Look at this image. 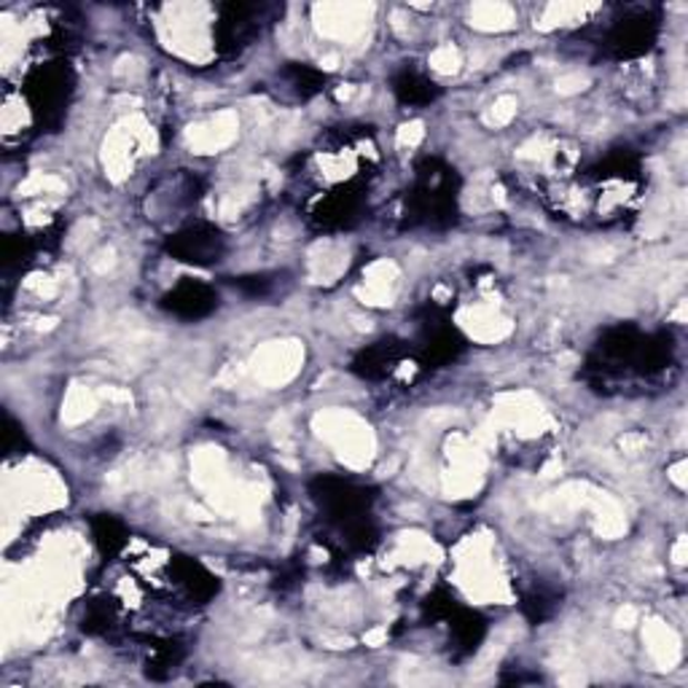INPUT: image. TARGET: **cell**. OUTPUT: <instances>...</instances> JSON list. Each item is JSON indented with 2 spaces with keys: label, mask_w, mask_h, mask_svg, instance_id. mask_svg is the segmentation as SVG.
<instances>
[{
  "label": "cell",
  "mask_w": 688,
  "mask_h": 688,
  "mask_svg": "<svg viewBox=\"0 0 688 688\" xmlns=\"http://www.w3.org/2000/svg\"><path fill=\"white\" fill-rule=\"evenodd\" d=\"M462 350H466V339H462L460 331H455L447 320L428 323L426 342L420 345V363L426 366V369H439V366L455 361Z\"/></svg>",
  "instance_id": "ba28073f"
},
{
  "label": "cell",
  "mask_w": 688,
  "mask_h": 688,
  "mask_svg": "<svg viewBox=\"0 0 688 688\" xmlns=\"http://www.w3.org/2000/svg\"><path fill=\"white\" fill-rule=\"evenodd\" d=\"M22 443H24L22 428H19L11 417H6V452L9 455L22 452Z\"/></svg>",
  "instance_id": "9a60e30c"
},
{
  "label": "cell",
  "mask_w": 688,
  "mask_h": 688,
  "mask_svg": "<svg viewBox=\"0 0 688 688\" xmlns=\"http://www.w3.org/2000/svg\"><path fill=\"white\" fill-rule=\"evenodd\" d=\"M312 498L323 508L328 522H333L342 530V536H350L356 527L369 522V508L375 495L356 481L342 479V476H318L310 485Z\"/></svg>",
  "instance_id": "7a4b0ae2"
},
{
  "label": "cell",
  "mask_w": 688,
  "mask_h": 688,
  "mask_svg": "<svg viewBox=\"0 0 688 688\" xmlns=\"http://www.w3.org/2000/svg\"><path fill=\"white\" fill-rule=\"evenodd\" d=\"M164 250L172 256V259L183 263L210 267V263L221 261L223 250H227V242H223L221 231L210 227V223H191V227L167 237Z\"/></svg>",
  "instance_id": "277c9868"
},
{
  "label": "cell",
  "mask_w": 688,
  "mask_h": 688,
  "mask_svg": "<svg viewBox=\"0 0 688 688\" xmlns=\"http://www.w3.org/2000/svg\"><path fill=\"white\" fill-rule=\"evenodd\" d=\"M288 79H291L301 98H312V94L323 92L326 83V76L310 66H291L288 68Z\"/></svg>",
  "instance_id": "4fadbf2b"
},
{
  "label": "cell",
  "mask_w": 688,
  "mask_h": 688,
  "mask_svg": "<svg viewBox=\"0 0 688 688\" xmlns=\"http://www.w3.org/2000/svg\"><path fill=\"white\" fill-rule=\"evenodd\" d=\"M390 87H393V94L398 98V102H403V106H430L436 98L441 94V89L436 87L433 79H428L426 73H420V70L415 68H401L393 76V81H390Z\"/></svg>",
  "instance_id": "30bf717a"
},
{
  "label": "cell",
  "mask_w": 688,
  "mask_h": 688,
  "mask_svg": "<svg viewBox=\"0 0 688 688\" xmlns=\"http://www.w3.org/2000/svg\"><path fill=\"white\" fill-rule=\"evenodd\" d=\"M656 33H659V22L646 11H638V14L616 19L614 28L608 30L606 47L619 60H629V57L646 54L654 47Z\"/></svg>",
  "instance_id": "8992f818"
},
{
  "label": "cell",
  "mask_w": 688,
  "mask_h": 688,
  "mask_svg": "<svg viewBox=\"0 0 688 688\" xmlns=\"http://www.w3.org/2000/svg\"><path fill=\"white\" fill-rule=\"evenodd\" d=\"M551 610H555V597H549L546 591H532L530 597H525V614L530 621H544L549 619Z\"/></svg>",
  "instance_id": "5bb4252c"
},
{
  "label": "cell",
  "mask_w": 688,
  "mask_h": 688,
  "mask_svg": "<svg viewBox=\"0 0 688 688\" xmlns=\"http://www.w3.org/2000/svg\"><path fill=\"white\" fill-rule=\"evenodd\" d=\"M403 345L398 339H379L371 347H366L352 361V371L363 379H382L401 363Z\"/></svg>",
  "instance_id": "9c48e42d"
},
{
  "label": "cell",
  "mask_w": 688,
  "mask_h": 688,
  "mask_svg": "<svg viewBox=\"0 0 688 688\" xmlns=\"http://www.w3.org/2000/svg\"><path fill=\"white\" fill-rule=\"evenodd\" d=\"M267 6L250 3H227L221 6V14L216 22V43L223 54H240L250 47L256 36L261 33L267 22Z\"/></svg>",
  "instance_id": "3957f363"
},
{
  "label": "cell",
  "mask_w": 688,
  "mask_h": 688,
  "mask_svg": "<svg viewBox=\"0 0 688 688\" xmlns=\"http://www.w3.org/2000/svg\"><path fill=\"white\" fill-rule=\"evenodd\" d=\"M455 208H458V176L439 159H426L417 170V186L409 197L411 221L439 227L452 221Z\"/></svg>",
  "instance_id": "6da1fadb"
},
{
  "label": "cell",
  "mask_w": 688,
  "mask_h": 688,
  "mask_svg": "<svg viewBox=\"0 0 688 688\" xmlns=\"http://www.w3.org/2000/svg\"><path fill=\"white\" fill-rule=\"evenodd\" d=\"M92 536H94V544H98V549L106 557L119 555L127 544L124 525H121L119 519H113L111 513H100L98 519H92Z\"/></svg>",
  "instance_id": "8fae6325"
},
{
  "label": "cell",
  "mask_w": 688,
  "mask_h": 688,
  "mask_svg": "<svg viewBox=\"0 0 688 688\" xmlns=\"http://www.w3.org/2000/svg\"><path fill=\"white\" fill-rule=\"evenodd\" d=\"M33 256V240L24 235H6L3 246H0V259H3L6 269L22 267Z\"/></svg>",
  "instance_id": "7c38bea8"
},
{
  "label": "cell",
  "mask_w": 688,
  "mask_h": 688,
  "mask_svg": "<svg viewBox=\"0 0 688 688\" xmlns=\"http://www.w3.org/2000/svg\"><path fill=\"white\" fill-rule=\"evenodd\" d=\"M162 307L183 320H202L218 310V293L208 282L183 278L172 291L162 296Z\"/></svg>",
  "instance_id": "52a82bcc"
},
{
  "label": "cell",
  "mask_w": 688,
  "mask_h": 688,
  "mask_svg": "<svg viewBox=\"0 0 688 688\" xmlns=\"http://www.w3.org/2000/svg\"><path fill=\"white\" fill-rule=\"evenodd\" d=\"M73 79H70L66 66H43L30 73L28 79V98L30 106L43 119H54L70 98Z\"/></svg>",
  "instance_id": "5b68a950"
}]
</instances>
